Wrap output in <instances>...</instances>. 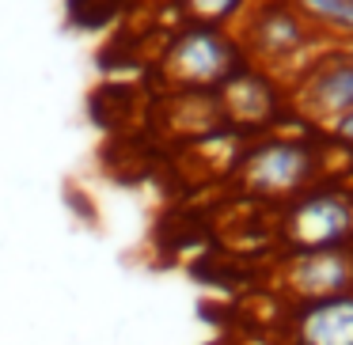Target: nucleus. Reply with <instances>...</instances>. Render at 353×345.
I'll return each mask as SVG.
<instances>
[{
  "instance_id": "9d476101",
  "label": "nucleus",
  "mask_w": 353,
  "mask_h": 345,
  "mask_svg": "<svg viewBox=\"0 0 353 345\" xmlns=\"http://www.w3.org/2000/svg\"><path fill=\"white\" fill-rule=\"evenodd\" d=\"M183 23H205V27H236L243 12L254 0H171Z\"/></svg>"
},
{
  "instance_id": "20e7f679",
  "label": "nucleus",
  "mask_w": 353,
  "mask_h": 345,
  "mask_svg": "<svg viewBox=\"0 0 353 345\" xmlns=\"http://www.w3.org/2000/svg\"><path fill=\"white\" fill-rule=\"evenodd\" d=\"M281 251H334L353 247V190L323 178L300 198L285 201L274 216Z\"/></svg>"
},
{
  "instance_id": "1a4fd4ad",
  "label": "nucleus",
  "mask_w": 353,
  "mask_h": 345,
  "mask_svg": "<svg viewBox=\"0 0 353 345\" xmlns=\"http://www.w3.org/2000/svg\"><path fill=\"white\" fill-rule=\"evenodd\" d=\"M327 46H353V0H289Z\"/></svg>"
},
{
  "instance_id": "f257e3e1",
  "label": "nucleus",
  "mask_w": 353,
  "mask_h": 345,
  "mask_svg": "<svg viewBox=\"0 0 353 345\" xmlns=\"http://www.w3.org/2000/svg\"><path fill=\"white\" fill-rule=\"evenodd\" d=\"M330 167V145L312 133L274 129L251 137L232 167V186L247 201L281 209L285 201L300 198L304 190L319 186Z\"/></svg>"
},
{
  "instance_id": "6e6552de",
  "label": "nucleus",
  "mask_w": 353,
  "mask_h": 345,
  "mask_svg": "<svg viewBox=\"0 0 353 345\" xmlns=\"http://www.w3.org/2000/svg\"><path fill=\"white\" fill-rule=\"evenodd\" d=\"M281 337L285 345H353V292L289 304Z\"/></svg>"
},
{
  "instance_id": "0eeeda50",
  "label": "nucleus",
  "mask_w": 353,
  "mask_h": 345,
  "mask_svg": "<svg viewBox=\"0 0 353 345\" xmlns=\"http://www.w3.org/2000/svg\"><path fill=\"white\" fill-rule=\"evenodd\" d=\"M274 289L289 304L353 292V247H334V251H281L274 262Z\"/></svg>"
},
{
  "instance_id": "f03ea898",
  "label": "nucleus",
  "mask_w": 353,
  "mask_h": 345,
  "mask_svg": "<svg viewBox=\"0 0 353 345\" xmlns=\"http://www.w3.org/2000/svg\"><path fill=\"white\" fill-rule=\"evenodd\" d=\"M232 31L243 46L247 65L270 72L281 84H292L327 46L289 0H254Z\"/></svg>"
},
{
  "instance_id": "423d86ee",
  "label": "nucleus",
  "mask_w": 353,
  "mask_h": 345,
  "mask_svg": "<svg viewBox=\"0 0 353 345\" xmlns=\"http://www.w3.org/2000/svg\"><path fill=\"white\" fill-rule=\"evenodd\" d=\"M213 95L224 125L243 133V137H262V133L285 129V122L292 118L289 84L274 80L270 72L254 69V65L236 69Z\"/></svg>"
},
{
  "instance_id": "39448f33",
  "label": "nucleus",
  "mask_w": 353,
  "mask_h": 345,
  "mask_svg": "<svg viewBox=\"0 0 353 345\" xmlns=\"http://www.w3.org/2000/svg\"><path fill=\"white\" fill-rule=\"evenodd\" d=\"M292 118L323 133L353 110V46H323L315 61L289 84Z\"/></svg>"
},
{
  "instance_id": "9b49d317",
  "label": "nucleus",
  "mask_w": 353,
  "mask_h": 345,
  "mask_svg": "<svg viewBox=\"0 0 353 345\" xmlns=\"http://www.w3.org/2000/svg\"><path fill=\"white\" fill-rule=\"evenodd\" d=\"M319 137L327 140L330 148H342V152L353 156V110H350V114H342L338 122H330L327 129L319 133Z\"/></svg>"
},
{
  "instance_id": "7ed1b4c3",
  "label": "nucleus",
  "mask_w": 353,
  "mask_h": 345,
  "mask_svg": "<svg viewBox=\"0 0 353 345\" xmlns=\"http://www.w3.org/2000/svg\"><path fill=\"white\" fill-rule=\"evenodd\" d=\"M247 57L236 31L205 23H179L156 57V76L168 92H216Z\"/></svg>"
}]
</instances>
